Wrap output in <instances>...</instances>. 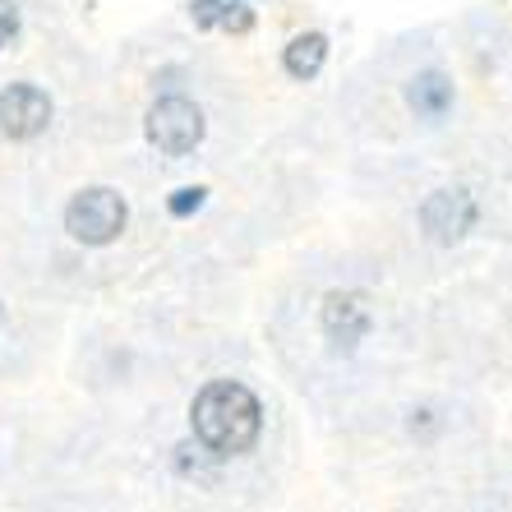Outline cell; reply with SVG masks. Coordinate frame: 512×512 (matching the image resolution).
I'll return each instance as SVG.
<instances>
[{"mask_svg": "<svg viewBox=\"0 0 512 512\" xmlns=\"http://www.w3.org/2000/svg\"><path fill=\"white\" fill-rule=\"evenodd\" d=\"M328 60V37L323 33H305V37H291V47L282 51V65L291 79H314Z\"/></svg>", "mask_w": 512, "mask_h": 512, "instance_id": "8", "label": "cell"}, {"mask_svg": "<svg viewBox=\"0 0 512 512\" xmlns=\"http://www.w3.org/2000/svg\"><path fill=\"white\" fill-rule=\"evenodd\" d=\"M125 217H130L125 199H120L116 190H107V185H93V190H79L70 199V208H65V231H70L74 240H84V245H111V240L125 231Z\"/></svg>", "mask_w": 512, "mask_h": 512, "instance_id": "2", "label": "cell"}, {"mask_svg": "<svg viewBox=\"0 0 512 512\" xmlns=\"http://www.w3.org/2000/svg\"><path fill=\"white\" fill-rule=\"evenodd\" d=\"M203 199H208V190H199V185H190V190H176L171 194V217H190V213H199L203 208Z\"/></svg>", "mask_w": 512, "mask_h": 512, "instance_id": "10", "label": "cell"}, {"mask_svg": "<svg viewBox=\"0 0 512 512\" xmlns=\"http://www.w3.org/2000/svg\"><path fill=\"white\" fill-rule=\"evenodd\" d=\"M319 323H323V333H328V342L351 351L374 323L370 300L360 296V291H328V296H323V310H319Z\"/></svg>", "mask_w": 512, "mask_h": 512, "instance_id": "6", "label": "cell"}, {"mask_svg": "<svg viewBox=\"0 0 512 512\" xmlns=\"http://www.w3.org/2000/svg\"><path fill=\"white\" fill-rule=\"evenodd\" d=\"M420 227L434 245H457L476 227V199L466 190H434L420 208Z\"/></svg>", "mask_w": 512, "mask_h": 512, "instance_id": "4", "label": "cell"}, {"mask_svg": "<svg viewBox=\"0 0 512 512\" xmlns=\"http://www.w3.org/2000/svg\"><path fill=\"white\" fill-rule=\"evenodd\" d=\"M190 420H194V439L217 457H240L250 453L254 439L263 429V406L259 397L245 388V383H231V379H217L208 383L190 406Z\"/></svg>", "mask_w": 512, "mask_h": 512, "instance_id": "1", "label": "cell"}, {"mask_svg": "<svg viewBox=\"0 0 512 512\" xmlns=\"http://www.w3.org/2000/svg\"><path fill=\"white\" fill-rule=\"evenodd\" d=\"M406 102H411V111H416V116L443 120V116H448V107H453V84H448L439 70H425V74H416V79H411Z\"/></svg>", "mask_w": 512, "mask_h": 512, "instance_id": "7", "label": "cell"}, {"mask_svg": "<svg viewBox=\"0 0 512 512\" xmlns=\"http://www.w3.org/2000/svg\"><path fill=\"white\" fill-rule=\"evenodd\" d=\"M14 33H19V5H14V0H0V47H10Z\"/></svg>", "mask_w": 512, "mask_h": 512, "instance_id": "11", "label": "cell"}, {"mask_svg": "<svg viewBox=\"0 0 512 512\" xmlns=\"http://www.w3.org/2000/svg\"><path fill=\"white\" fill-rule=\"evenodd\" d=\"M51 120V97L33 84H10L0 93V134L5 139H37Z\"/></svg>", "mask_w": 512, "mask_h": 512, "instance_id": "5", "label": "cell"}, {"mask_svg": "<svg viewBox=\"0 0 512 512\" xmlns=\"http://www.w3.org/2000/svg\"><path fill=\"white\" fill-rule=\"evenodd\" d=\"M194 19L203 28H227V33H250L254 28V10L240 5V0H199L194 5Z\"/></svg>", "mask_w": 512, "mask_h": 512, "instance_id": "9", "label": "cell"}, {"mask_svg": "<svg viewBox=\"0 0 512 512\" xmlns=\"http://www.w3.org/2000/svg\"><path fill=\"white\" fill-rule=\"evenodd\" d=\"M148 143L167 157H185L203 143V111L190 97H162L148 111Z\"/></svg>", "mask_w": 512, "mask_h": 512, "instance_id": "3", "label": "cell"}]
</instances>
